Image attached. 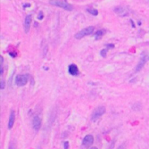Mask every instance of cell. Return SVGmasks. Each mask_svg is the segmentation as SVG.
Returning <instances> with one entry per match:
<instances>
[{"instance_id":"cell-5","label":"cell","mask_w":149,"mask_h":149,"mask_svg":"<svg viewBox=\"0 0 149 149\" xmlns=\"http://www.w3.org/2000/svg\"><path fill=\"white\" fill-rule=\"evenodd\" d=\"M29 80V76L28 75H17L15 78V83L19 87H22L27 84Z\"/></svg>"},{"instance_id":"cell-18","label":"cell","mask_w":149,"mask_h":149,"mask_svg":"<svg viewBox=\"0 0 149 149\" xmlns=\"http://www.w3.org/2000/svg\"><path fill=\"white\" fill-rule=\"evenodd\" d=\"M42 18H43V14H42V13H40V15H38V19L42 20Z\"/></svg>"},{"instance_id":"cell-6","label":"cell","mask_w":149,"mask_h":149,"mask_svg":"<svg viewBox=\"0 0 149 149\" xmlns=\"http://www.w3.org/2000/svg\"><path fill=\"white\" fill-rule=\"evenodd\" d=\"M148 60V56L146 55L145 53H143L142 55H141V57H140V60H139V63L137 64V67H136V70L135 71H139L144 67V65L146 64V63L147 62Z\"/></svg>"},{"instance_id":"cell-14","label":"cell","mask_w":149,"mask_h":149,"mask_svg":"<svg viewBox=\"0 0 149 149\" xmlns=\"http://www.w3.org/2000/svg\"><path fill=\"white\" fill-rule=\"evenodd\" d=\"M107 50H108V48L103 49L102 51H101V56H104V57H105V56H106V52H107Z\"/></svg>"},{"instance_id":"cell-1","label":"cell","mask_w":149,"mask_h":149,"mask_svg":"<svg viewBox=\"0 0 149 149\" xmlns=\"http://www.w3.org/2000/svg\"><path fill=\"white\" fill-rule=\"evenodd\" d=\"M49 3L52 5V6H58V7H61V8H64L67 11H72L73 10V6L71 5L68 3H65L64 1H60V0H50Z\"/></svg>"},{"instance_id":"cell-13","label":"cell","mask_w":149,"mask_h":149,"mask_svg":"<svg viewBox=\"0 0 149 149\" xmlns=\"http://www.w3.org/2000/svg\"><path fill=\"white\" fill-rule=\"evenodd\" d=\"M88 12L89 13V14H91L93 15H97V14H98V12H97V10H95V9H88Z\"/></svg>"},{"instance_id":"cell-16","label":"cell","mask_w":149,"mask_h":149,"mask_svg":"<svg viewBox=\"0 0 149 149\" xmlns=\"http://www.w3.org/2000/svg\"><path fill=\"white\" fill-rule=\"evenodd\" d=\"M106 47H108V48H114V45H113V44H108V45H106Z\"/></svg>"},{"instance_id":"cell-4","label":"cell","mask_w":149,"mask_h":149,"mask_svg":"<svg viewBox=\"0 0 149 149\" xmlns=\"http://www.w3.org/2000/svg\"><path fill=\"white\" fill-rule=\"evenodd\" d=\"M114 12L118 15H120L121 17H124V16L129 15L130 11H129V7H127V6H118V7L114 9Z\"/></svg>"},{"instance_id":"cell-10","label":"cell","mask_w":149,"mask_h":149,"mask_svg":"<svg viewBox=\"0 0 149 149\" xmlns=\"http://www.w3.org/2000/svg\"><path fill=\"white\" fill-rule=\"evenodd\" d=\"M68 71H69V73L71 75H72V76H76V75L79 74V69H78V67L75 64H71L69 66Z\"/></svg>"},{"instance_id":"cell-2","label":"cell","mask_w":149,"mask_h":149,"mask_svg":"<svg viewBox=\"0 0 149 149\" xmlns=\"http://www.w3.org/2000/svg\"><path fill=\"white\" fill-rule=\"evenodd\" d=\"M93 31H94V27H92V26L88 27V28H86V29H82V30L79 31L78 33H76L75 38H77V39H80V38H84V37H86V36L90 35L91 33H93Z\"/></svg>"},{"instance_id":"cell-12","label":"cell","mask_w":149,"mask_h":149,"mask_svg":"<svg viewBox=\"0 0 149 149\" xmlns=\"http://www.w3.org/2000/svg\"><path fill=\"white\" fill-rule=\"evenodd\" d=\"M104 33H105V31L104 30H102V29H100V30H98V31H97V34H96V36H95V38H96V39H100V38H102V36L104 35Z\"/></svg>"},{"instance_id":"cell-7","label":"cell","mask_w":149,"mask_h":149,"mask_svg":"<svg viewBox=\"0 0 149 149\" xmlns=\"http://www.w3.org/2000/svg\"><path fill=\"white\" fill-rule=\"evenodd\" d=\"M40 125H41L40 118H39V116H38V115H35V116L33 117V120H32L33 129H35L36 131H38V129H39V128H40Z\"/></svg>"},{"instance_id":"cell-17","label":"cell","mask_w":149,"mask_h":149,"mask_svg":"<svg viewBox=\"0 0 149 149\" xmlns=\"http://www.w3.org/2000/svg\"><path fill=\"white\" fill-rule=\"evenodd\" d=\"M68 147H69V144H68V142H64V148L67 149Z\"/></svg>"},{"instance_id":"cell-8","label":"cell","mask_w":149,"mask_h":149,"mask_svg":"<svg viewBox=\"0 0 149 149\" xmlns=\"http://www.w3.org/2000/svg\"><path fill=\"white\" fill-rule=\"evenodd\" d=\"M94 142V137L93 136H91V135H87L86 137L83 138V140H82V145L84 146H91Z\"/></svg>"},{"instance_id":"cell-11","label":"cell","mask_w":149,"mask_h":149,"mask_svg":"<svg viewBox=\"0 0 149 149\" xmlns=\"http://www.w3.org/2000/svg\"><path fill=\"white\" fill-rule=\"evenodd\" d=\"M15 120V113L14 111H12L10 114V117H9V121H8V129H12L13 125L14 123Z\"/></svg>"},{"instance_id":"cell-9","label":"cell","mask_w":149,"mask_h":149,"mask_svg":"<svg viewBox=\"0 0 149 149\" xmlns=\"http://www.w3.org/2000/svg\"><path fill=\"white\" fill-rule=\"evenodd\" d=\"M30 24H31V15H28L26 16L25 20H24V30L25 32H29V28H30Z\"/></svg>"},{"instance_id":"cell-3","label":"cell","mask_w":149,"mask_h":149,"mask_svg":"<svg viewBox=\"0 0 149 149\" xmlns=\"http://www.w3.org/2000/svg\"><path fill=\"white\" fill-rule=\"evenodd\" d=\"M105 113V108L104 106H98L95 111L93 112L92 114V116H91V120L95 121L98 120L100 117L102 116L103 114Z\"/></svg>"},{"instance_id":"cell-15","label":"cell","mask_w":149,"mask_h":149,"mask_svg":"<svg viewBox=\"0 0 149 149\" xmlns=\"http://www.w3.org/2000/svg\"><path fill=\"white\" fill-rule=\"evenodd\" d=\"M4 88H5V82L1 80V89H4Z\"/></svg>"}]
</instances>
